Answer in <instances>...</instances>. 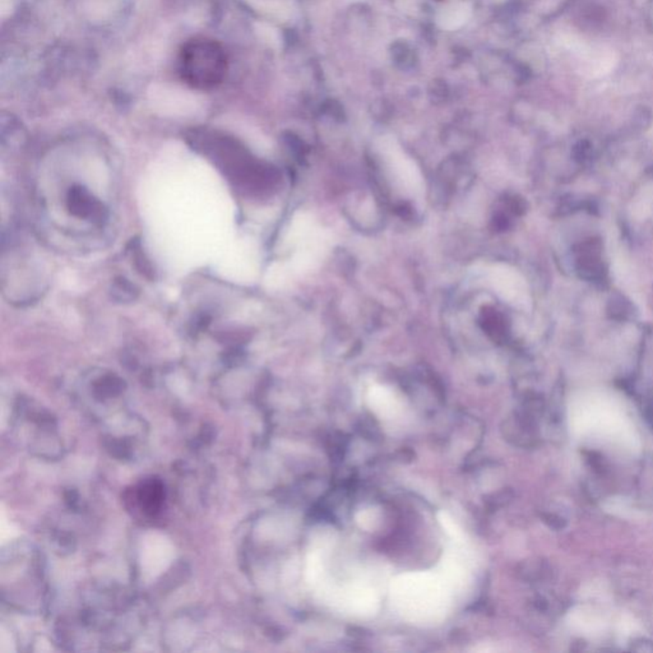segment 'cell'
<instances>
[{
	"mask_svg": "<svg viewBox=\"0 0 653 653\" xmlns=\"http://www.w3.org/2000/svg\"><path fill=\"white\" fill-rule=\"evenodd\" d=\"M228 54L223 46L210 37H193L177 55V73L182 81L198 91L219 87L228 74Z\"/></svg>",
	"mask_w": 653,
	"mask_h": 653,
	"instance_id": "cell-1",
	"label": "cell"
},
{
	"mask_svg": "<svg viewBox=\"0 0 653 653\" xmlns=\"http://www.w3.org/2000/svg\"><path fill=\"white\" fill-rule=\"evenodd\" d=\"M66 208L78 220L103 225L108 219V210L103 202L80 184H74L66 191Z\"/></svg>",
	"mask_w": 653,
	"mask_h": 653,
	"instance_id": "cell-2",
	"label": "cell"
},
{
	"mask_svg": "<svg viewBox=\"0 0 653 653\" xmlns=\"http://www.w3.org/2000/svg\"><path fill=\"white\" fill-rule=\"evenodd\" d=\"M388 157L393 171L404 189L412 193L420 191L421 177L418 175V169L413 166V163L409 159H406L398 148L393 147L392 145L389 147Z\"/></svg>",
	"mask_w": 653,
	"mask_h": 653,
	"instance_id": "cell-3",
	"label": "cell"
},
{
	"mask_svg": "<svg viewBox=\"0 0 653 653\" xmlns=\"http://www.w3.org/2000/svg\"><path fill=\"white\" fill-rule=\"evenodd\" d=\"M470 4L455 1L441 8L436 15V23L443 30L453 31L462 27L470 20Z\"/></svg>",
	"mask_w": 653,
	"mask_h": 653,
	"instance_id": "cell-4",
	"label": "cell"
},
{
	"mask_svg": "<svg viewBox=\"0 0 653 653\" xmlns=\"http://www.w3.org/2000/svg\"><path fill=\"white\" fill-rule=\"evenodd\" d=\"M128 251L131 254L133 265L137 268V271L140 272L143 277H146L149 281H154L156 279V271H154V265L149 261V258L147 257V254L143 249L142 242H140L138 237H134L129 242Z\"/></svg>",
	"mask_w": 653,
	"mask_h": 653,
	"instance_id": "cell-5",
	"label": "cell"
},
{
	"mask_svg": "<svg viewBox=\"0 0 653 653\" xmlns=\"http://www.w3.org/2000/svg\"><path fill=\"white\" fill-rule=\"evenodd\" d=\"M111 299L119 304H131L138 299L140 291L135 285L125 277H117L110 287Z\"/></svg>",
	"mask_w": 653,
	"mask_h": 653,
	"instance_id": "cell-6",
	"label": "cell"
}]
</instances>
